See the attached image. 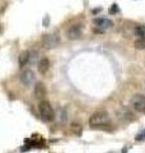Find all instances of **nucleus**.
Returning <instances> with one entry per match:
<instances>
[{"label": "nucleus", "instance_id": "8", "mask_svg": "<svg viewBox=\"0 0 145 153\" xmlns=\"http://www.w3.org/2000/svg\"><path fill=\"white\" fill-rule=\"evenodd\" d=\"M35 79H36V76H35V74H33L32 70H24L21 74L22 83L24 85H27V87H31V85L35 83Z\"/></svg>", "mask_w": 145, "mask_h": 153}, {"label": "nucleus", "instance_id": "4", "mask_svg": "<svg viewBox=\"0 0 145 153\" xmlns=\"http://www.w3.org/2000/svg\"><path fill=\"white\" fill-rule=\"evenodd\" d=\"M130 103H131V106L136 110V111L141 112V114H145V96L144 94H135V96H132Z\"/></svg>", "mask_w": 145, "mask_h": 153}, {"label": "nucleus", "instance_id": "14", "mask_svg": "<svg viewBox=\"0 0 145 153\" xmlns=\"http://www.w3.org/2000/svg\"><path fill=\"white\" fill-rule=\"evenodd\" d=\"M135 139H136L138 142H143V140H145V129H144V130H141V131H140V133L138 134Z\"/></svg>", "mask_w": 145, "mask_h": 153}, {"label": "nucleus", "instance_id": "9", "mask_svg": "<svg viewBox=\"0 0 145 153\" xmlns=\"http://www.w3.org/2000/svg\"><path fill=\"white\" fill-rule=\"evenodd\" d=\"M46 94H47V91H46V87L43 85V83H37L35 87V96L38 100H41V101H45Z\"/></svg>", "mask_w": 145, "mask_h": 153}, {"label": "nucleus", "instance_id": "1", "mask_svg": "<svg viewBox=\"0 0 145 153\" xmlns=\"http://www.w3.org/2000/svg\"><path fill=\"white\" fill-rule=\"evenodd\" d=\"M109 123V115L106 110H98L89 117V125L93 128L104 126Z\"/></svg>", "mask_w": 145, "mask_h": 153}, {"label": "nucleus", "instance_id": "10", "mask_svg": "<svg viewBox=\"0 0 145 153\" xmlns=\"http://www.w3.org/2000/svg\"><path fill=\"white\" fill-rule=\"evenodd\" d=\"M48 68H50V60H48L47 57H42L40 60V63H38V71H40L41 74H45L48 70Z\"/></svg>", "mask_w": 145, "mask_h": 153}, {"label": "nucleus", "instance_id": "15", "mask_svg": "<svg viewBox=\"0 0 145 153\" xmlns=\"http://www.w3.org/2000/svg\"><path fill=\"white\" fill-rule=\"evenodd\" d=\"M116 12H117V4H113V5H112V8L109 9V13L112 14V13H116Z\"/></svg>", "mask_w": 145, "mask_h": 153}, {"label": "nucleus", "instance_id": "2", "mask_svg": "<svg viewBox=\"0 0 145 153\" xmlns=\"http://www.w3.org/2000/svg\"><path fill=\"white\" fill-rule=\"evenodd\" d=\"M38 111H40L41 117L45 121H52L55 117V112H54V108L50 105V102L47 101H41L40 105H38Z\"/></svg>", "mask_w": 145, "mask_h": 153}, {"label": "nucleus", "instance_id": "6", "mask_svg": "<svg viewBox=\"0 0 145 153\" xmlns=\"http://www.w3.org/2000/svg\"><path fill=\"white\" fill-rule=\"evenodd\" d=\"M93 25L95 26V28L98 30L99 32H104L109 30L112 27V22L107 18H94L93 19Z\"/></svg>", "mask_w": 145, "mask_h": 153}, {"label": "nucleus", "instance_id": "3", "mask_svg": "<svg viewBox=\"0 0 145 153\" xmlns=\"http://www.w3.org/2000/svg\"><path fill=\"white\" fill-rule=\"evenodd\" d=\"M60 45V37L56 33H48L42 37V46L45 49H55Z\"/></svg>", "mask_w": 145, "mask_h": 153}, {"label": "nucleus", "instance_id": "12", "mask_svg": "<svg viewBox=\"0 0 145 153\" xmlns=\"http://www.w3.org/2000/svg\"><path fill=\"white\" fill-rule=\"evenodd\" d=\"M135 36H138L139 38L145 37V26H136V28L134 30Z\"/></svg>", "mask_w": 145, "mask_h": 153}, {"label": "nucleus", "instance_id": "11", "mask_svg": "<svg viewBox=\"0 0 145 153\" xmlns=\"http://www.w3.org/2000/svg\"><path fill=\"white\" fill-rule=\"evenodd\" d=\"M31 61V51H23L21 55H19V65L26 66L28 63Z\"/></svg>", "mask_w": 145, "mask_h": 153}, {"label": "nucleus", "instance_id": "5", "mask_svg": "<svg viewBox=\"0 0 145 153\" xmlns=\"http://www.w3.org/2000/svg\"><path fill=\"white\" fill-rule=\"evenodd\" d=\"M81 35H83V26L81 25H72L66 31V37L71 41L78 40L81 37Z\"/></svg>", "mask_w": 145, "mask_h": 153}, {"label": "nucleus", "instance_id": "16", "mask_svg": "<svg viewBox=\"0 0 145 153\" xmlns=\"http://www.w3.org/2000/svg\"><path fill=\"white\" fill-rule=\"evenodd\" d=\"M122 153H127V147H124V149H122Z\"/></svg>", "mask_w": 145, "mask_h": 153}, {"label": "nucleus", "instance_id": "13", "mask_svg": "<svg viewBox=\"0 0 145 153\" xmlns=\"http://www.w3.org/2000/svg\"><path fill=\"white\" fill-rule=\"evenodd\" d=\"M135 47L138 50H144L145 49V37H141V38H138L135 41Z\"/></svg>", "mask_w": 145, "mask_h": 153}, {"label": "nucleus", "instance_id": "7", "mask_svg": "<svg viewBox=\"0 0 145 153\" xmlns=\"http://www.w3.org/2000/svg\"><path fill=\"white\" fill-rule=\"evenodd\" d=\"M116 114H117L120 120H124V121H134L135 120V115L130 111V108H127V107H122V108L117 110Z\"/></svg>", "mask_w": 145, "mask_h": 153}]
</instances>
